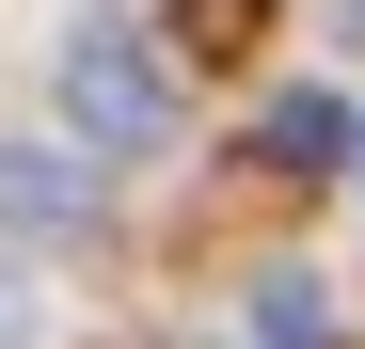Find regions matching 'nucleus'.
I'll return each instance as SVG.
<instances>
[{
    "label": "nucleus",
    "mask_w": 365,
    "mask_h": 349,
    "mask_svg": "<svg viewBox=\"0 0 365 349\" xmlns=\"http://www.w3.org/2000/svg\"><path fill=\"white\" fill-rule=\"evenodd\" d=\"M64 127H80L96 159H159V143H175V64H159L128 16H80V32H64Z\"/></svg>",
    "instance_id": "obj_1"
},
{
    "label": "nucleus",
    "mask_w": 365,
    "mask_h": 349,
    "mask_svg": "<svg viewBox=\"0 0 365 349\" xmlns=\"http://www.w3.org/2000/svg\"><path fill=\"white\" fill-rule=\"evenodd\" d=\"M334 159H349V111H334L318 80H286V95L255 111V174H286V191H318Z\"/></svg>",
    "instance_id": "obj_2"
},
{
    "label": "nucleus",
    "mask_w": 365,
    "mask_h": 349,
    "mask_svg": "<svg viewBox=\"0 0 365 349\" xmlns=\"http://www.w3.org/2000/svg\"><path fill=\"white\" fill-rule=\"evenodd\" d=\"M0 222H16V239H80V222H96V174L16 143V159H0Z\"/></svg>",
    "instance_id": "obj_3"
},
{
    "label": "nucleus",
    "mask_w": 365,
    "mask_h": 349,
    "mask_svg": "<svg viewBox=\"0 0 365 349\" xmlns=\"http://www.w3.org/2000/svg\"><path fill=\"white\" fill-rule=\"evenodd\" d=\"M318 333H334L318 270H270V286H255V349H318Z\"/></svg>",
    "instance_id": "obj_4"
},
{
    "label": "nucleus",
    "mask_w": 365,
    "mask_h": 349,
    "mask_svg": "<svg viewBox=\"0 0 365 349\" xmlns=\"http://www.w3.org/2000/svg\"><path fill=\"white\" fill-rule=\"evenodd\" d=\"M191 48H255V0H191Z\"/></svg>",
    "instance_id": "obj_5"
},
{
    "label": "nucleus",
    "mask_w": 365,
    "mask_h": 349,
    "mask_svg": "<svg viewBox=\"0 0 365 349\" xmlns=\"http://www.w3.org/2000/svg\"><path fill=\"white\" fill-rule=\"evenodd\" d=\"M16 333H32V286H0V349H16Z\"/></svg>",
    "instance_id": "obj_6"
}]
</instances>
